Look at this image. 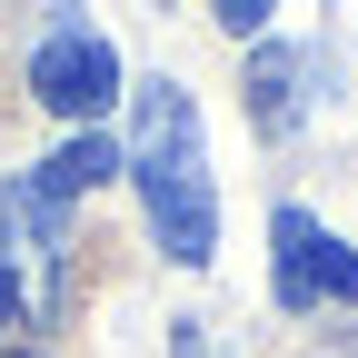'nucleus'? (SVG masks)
I'll list each match as a JSON object with an SVG mask.
<instances>
[{
  "label": "nucleus",
  "mask_w": 358,
  "mask_h": 358,
  "mask_svg": "<svg viewBox=\"0 0 358 358\" xmlns=\"http://www.w3.org/2000/svg\"><path fill=\"white\" fill-rule=\"evenodd\" d=\"M209 10H219V30H239V40H249L268 10H279V0H209Z\"/></svg>",
  "instance_id": "0eeeda50"
},
{
  "label": "nucleus",
  "mask_w": 358,
  "mask_h": 358,
  "mask_svg": "<svg viewBox=\"0 0 358 358\" xmlns=\"http://www.w3.org/2000/svg\"><path fill=\"white\" fill-rule=\"evenodd\" d=\"M169 348H179V358H229V348H219V338H209L199 319H179V338H169Z\"/></svg>",
  "instance_id": "6e6552de"
},
{
  "label": "nucleus",
  "mask_w": 358,
  "mask_h": 358,
  "mask_svg": "<svg viewBox=\"0 0 358 358\" xmlns=\"http://www.w3.org/2000/svg\"><path fill=\"white\" fill-rule=\"evenodd\" d=\"M0 239H10L20 279H30V308H50V279H60V249H70V219H60V189L50 179H10L0 189Z\"/></svg>",
  "instance_id": "20e7f679"
},
{
  "label": "nucleus",
  "mask_w": 358,
  "mask_h": 358,
  "mask_svg": "<svg viewBox=\"0 0 358 358\" xmlns=\"http://www.w3.org/2000/svg\"><path fill=\"white\" fill-rule=\"evenodd\" d=\"M268 289H279V308H348L358 299V249L338 229H319L308 209H279L268 219Z\"/></svg>",
  "instance_id": "7ed1b4c3"
},
{
  "label": "nucleus",
  "mask_w": 358,
  "mask_h": 358,
  "mask_svg": "<svg viewBox=\"0 0 358 358\" xmlns=\"http://www.w3.org/2000/svg\"><path fill=\"white\" fill-rule=\"evenodd\" d=\"M140 169V199H150V229L179 268H209L219 259V199H209V150H199V110L179 80H140L129 100V159Z\"/></svg>",
  "instance_id": "f257e3e1"
},
{
  "label": "nucleus",
  "mask_w": 358,
  "mask_h": 358,
  "mask_svg": "<svg viewBox=\"0 0 358 358\" xmlns=\"http://www.w3.org/2000/svg\"><path fill=\"white\" fill-rule=\"evenodd\" d=\"M10 308H20V289H10V268H0V329H10Z\"/></svg>",
  "instance_id": "1a4fd4ad"
},
{
  "label": "nucleus",
  "mask_w": 358,
  "mask_h": 358,
  "mask_svg": "<svg viewBox=\"0 0 358 358\" xmlns=\"http://www.w3.org/2000/svg\"><path fill=\"white\" fill-rule=\"evenodd\" d=\"M110 169H120V150H110V140H70L60 159H40V179H50L60 199H70V189H100Z\"/></svg>",
  "instance_id": "423d86ee"
},
{
  "label": "nucleus",
  "mask_w": 358,
  "mask_h": 358,
  "mask_svg": "<svg viewBox=\"0 0 358 358\" xmlns=\"http://www.w3.org/2000/svg\"><path fill=\"white\" fill-rule=\"evenodd\" d=\"M299 80H308L299 50H259V60H249V100H259V129H268V140L299 129Z\"/></svg>",
  "instance_id": "39448f33"
},
{
  "label": "nucleus",
  "mask_w": 358,
  "mask_h": 358,
  "mask_svg": "<svg viewBox=\"0 0 358 358\" xmlns=\"http://www.w3.org/2000/svg\"><path fill=\"white\" fill-rule=\"evenodd\" d=\"M30 100L50 120H100L120 100V50L70 10V0H60V20L40 30V50H30Z\"/></svg>",
  "instance_id": "f03ea898"
}]
</instances>
